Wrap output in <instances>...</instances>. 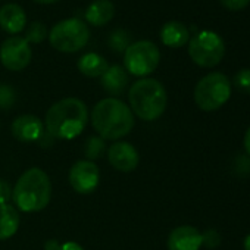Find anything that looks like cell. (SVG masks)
I'll list each match as a JSON object with an SVG mask.
<instances>
[{
  "label": "cell",
  "instance_id": "6da1fadb",
  "mask_svg": "<svg viewBox=\"0 0 250 250\" xmlns=\"http://www.w3.org/2000/svg\"><path fill=\"white\" fill-rule=\"evenodd\" d=\"M88 122L87 104L78 97H65L52 104L46 113V133L58 140L78 137Z\"/></svg>",
  "mask_w": 250,
  "mask_h": 250
},
{
  "label": "cell",
  "instance_id": "7a4b0ae2",
  "mask_svg": "<svg viewBox=\"0 0 250 250\" xmlns=\"http://www.w3.org/2000/svg\"><path fill=\"white\" fill-rule=\"evenodd\" d=\"M90 119L93 128L103 140H119L134 128V113L118 97H106L97 102Z\"/></svg>",
  "mask_w": 250,
  "mask_h": 250
},
{
  "label": "cell",
  "instance_id": "3957f363",
  "mask_svg": "<svg viewBox=\"0 0 250 250\" xmlns=\"http://www.w3.org/2000/svg\"><path fill=\"white\" fill-rule=\"evenodd\" d=\"M52 197V183L49 175L34 167L27 169L17 181L12 193L17 209L33 213L43 210Z\"/></svg>",
  "mask_w": 250,
  "mask_h": 250
},
{
  "label": "cell",
  "instance_id": "277c9868",
  "mask_svg": "<svg viewBox=\"0 0 250 250\" xmlns=\"http://www.w3.org/2000/svg\"><path fill=\"white\" fill-rule=\"evenodd\" d=\"M130 109L143 121L161 118L168 104V94L164 84L155 78L137 80L128 91Z\"/></svg>",
  "mask_w": 250,
  "mask_h": 250
},
{
  "label": "cell",
  "instance_id": "5b68a950",
  "mask_svg": "<svg viewBox=\"0 0 250 250\" xmlns=\"http://www.w3.org/2000/svg\"><path fill=\"white\" fill-rule=\"evenodd\" d=\"M90 30L78 18H68L58 22L49 33V42L53 49L62 53H75L87 46Z\"/></svg>",
  "mask_w": 250,
  "mask_h": 250
},
{
  "label": "cell",
  "instance_id": "8992f818",
  "mask_svg": "<svg viewBox=\"0 0 250 250\" xmlns=\"http://www.w3.org/2000/svg\"><path fill=\"white\" fill-rule=\"evenodd\" d=\"M231 96V83L221 72L205 75L194 88V102L205 112H213L222 107Z\"/></svg>",
  "mask_w": 250,
  "mask_h": 250
},
{
  "label": "cell",
  "instance_id": "52a82bcc",
  "mask_svg": "<svg viewBox=\"0 0 250 250\" xmlns=\"http://www.w3.org/2000/svg\"><path fill=\"white\" fill-rule=\"evenodd\" d=\"M161 62V52L150 40L134 42L124 52V68L134 77H147L156 71Z\"/></svg>",
  "mask_w": 250,
  "mask_h": 250
},
{
  "label": "cell",
  "instance_id": "ba28073f",
  "mask_svg": "<svg viewBox=\"0 0 250 250\" xmlns=\"http://www.w3.org/2000/svg\"><path fill=\"white\" fill-rule=\"evenodd\" d=\"M188 55L191 61L200 68H213L222 61L225 55L224 40L213 31H200L193 39H190Z\"/></svg>",
  "mask_w": 250,
  "mask_h": 250
},
{
  "label": "cell",
  "instance_id": "9c48e42d",
  "mask_svg": "<svg viewBox=\"0 0 250 250\" xmlns=\"http://www.w3.org/2000/svg\"><path fill=\"white\" fill-rule=\"evenodd\" d=\"M33 50L30 43L20 36H12L6 39L0 46V62L14 72L25 69L31 62Z\"/></svg>",
  "mask_w": 250,
  "mask_h": 250
},
{
  "label": "cell",
  "instance_id": "30bf717a",
  "mask_svg": "<svg viewBox=\"0 0 250 250\" xmlns=\"http://www.w3.org/2000/svg\"><path fill=\"white\" fill-rule=\"evenodd\" d=\"M100 181V171L93 161L83 159L69 169V184L78 194L93 193Z\"/></svg>",
  "mask_w": 250,
  "mask_h": 250
},
{
  "label": "cell",
  "instance_id": "8fae6325",
  "mask_svg": "<svg viewBox=\"0 0 250 250\" xmlns=\"http://www.w3.org/2000/svg\"><path fill=\"white\" fill-rule=\"evenodd\" d=\"M109 164L119 172H131L139 167V152L128 142H115L107 149Z\"/></svg>",
  "mask_w": 250,
  "mask_h": 250
},
{
  "label": "cell",
  "instance_id": "7c38bea8",
  "mask_svg": "<svg viewBox=\"0 0 250 250\" xmlns=\"http://www.w3.org/2000/svg\"><path fill=\"white\" fill-rule=\"evenodd\" d=\"M12 136L21 143H36L44 134V124L36 115L27 113L20 115L14 119L12 125Z\"/></svg>",
  "mask_w": 250,
  "mask_h": 250
},
{
  "label": "cell",
  "instance_id": "4fadbf2b",
  "mask_svg": "<svg viewBox=\"0 0 250 250\" xmlns=\"http://www.w3.org/2000/svg\"><path fill=\"white\" fill-rule=\"evenodd\" d=\"M168 250H199L202 247V232L191 225L174 228L167 241Z\"/></svg>",
  "mask_w": 250,
  "mask_h": 250
},
{
  "label": "cell",
  "instance_id": "5bb4252c",
  "mask_svg": "<svg viewBox=\"0 0 250 250\" xmlns=\"http://www.w3.org/2000/svg\"><path fill=\"white\" fill-rule=\"evenodd\" d=\"M27 14L18 3H6L0 8V28L5 33L18 36L25 30Z\"/></svg>",
  "mask_w": 250,
  "mask_h": 250
},
{
  "label": "cell",
  "instance_id": "9a60e30c",
  "mask_svg": "<svg viewBox=\"0 0 250 250\" xmlns=\"http://www.w3.org/2000/svg\"><path fill=\"white\" fill-rule=\"evenodd\" d=\"M100 84L106 93L110 96H121L128 85V72L124 66L112 65L100 77Z\"/></svg>",
  "mask_w": 250,
  "mask_h": 250
},
{
  "label": "cell",
  "instance_id": "2e32d148",
  "mask_svg": "<svg viewBox=\"0 0 250 250\" xmlns=\"http://www.w3.org/2000/svg\"><path fill=\"white\" fill-rule=\"evenodd\" d=\"M115 17V5L110 0H94L85 9L84 18L94 27L107 25Z\"/></svg>",
  "mask_w": 250,
  "mask_h": 250
},
{
  "label": "cell",
  "instance_id": "e0dca14e",
  "mask_svg": "<svg viewBox=\"0 0 250 250\" xmlns=\"http://www.w3.org/2000/svg\"><path fill=\"white\" fill-rule=\"evenodd\" d=\"M161 40L165 46L178 49L190 42V31L184 24L178 21H169L161 30Z\"/></svg>",
  "mask_w": 250,
  "mask_h": 250
},
{
  "label": "cell",
  "instance_id": "ac0fdd59",
  "mask_svg": "<svg viewBox=\"0 0 250 250\" xmlns=\"http://www.w3.org/2000/svg\"><path fill=\"white\" fill-rule=\"evenodd\" d=\"M109 68L107 61L99 53H85L78 59V71L88 78H100Z\"/></svg>",
  "mask_w": 250,
  "mask_h": 250
},
{
  "label": "cell",
  "instance_id": "d6986e66",
  "mask_svg": "<svg viewBox=\"0 0 250 250\" xmlns=\"http://www.w3.org/2000/svg\"><path fill=\"white\" fill-rule=\"evenodd\" d=\"M20 213L12 205H0V240H8L15 235L20 228Z\"/></svg>",
  "mask_w": 250,
  "mask_h": 250
},
{
  "label": "cell",
  "instance_id": "ffe728a7",
  "mask_svg": "<svg viewBox=\"0 0 250 250\" xmlns=\"http://www.w3.org/2000/svg\"><path fill=\"white\" fill-rule=\"evenodd\" d=\"M107 44L109 47L116 52V53H124L128 49V46L131 44V36L127 30H113L112 34L107 39Z\"/></svg>",
  "mask_w": 250,
  "mask_h": 250
},
{
  "label": "cell",
  "instance_id": "44dd1931",
  "mask_svg": "<svg viewBox=\"0 0 250 250\" xmlns=\"http://www.w3.org/2000/svg\"><path fill=\"white\" fill-rule=\"evenodd\" d=\"M84 152L85 156L88 158V161H94L103 156V153L106 152V143L102 137L99 136H93L90 137L85 145H84Z\"/></svg>",
  "mask_w": 250,
  "mask_h": 250
},
{
  "label": "cell",
  "instance_id": "7402d4cb",
  "mask_svg": "<svg viewBox=\"0 0 250 250\" xmlns=\"http://www.w3.org/2000/svg\"><path fill=\"white\" fill-rule=\"evenodd\" d=\"M49 36V31H47V27L42 22H33L30 24V27L27 28L25 31V40L28 43H33V44H40L43 43Z\"/></svg>",
  "mask_w": 250,
  "mask_h": 250
},
{
  "label": "cell",
  "instance_id": "603a6c76",
  "mask_svg": "<svg viewBox=\"0 0 250 250\" xmlns=\"http://www.w3.org/2000/svg\"><path fill=\"white\" fill-rule=\"evenodd\" d=\"M235 88L244 94H250V69H240L232 80Z\"/></svg>",
  "mask_w": 250,
  "mask_h": 250
},
{
  "label": "cell",
  "instance_id": "cb8c5ba5",
  "mask_svg": "<svg viewBox=\"0 0 250 250\" xmlns=\"http://www.w3.org/2000/svg\"><path fill=\"white\" fill-rule=\"evenodd\" d=\"M15 103V90L9 84H0V109L8 110Z\"/></svg>",
  "mask_w": 250,
  "mask_h": 250
},
{
  "label": "cell",
  "instance_id": "d4e9b609",
  "mask_svg": "<svg viewBox=\"0 0 250 250\" xmlns=\"http://www.w3.org/2000/svg\"><path fill=\"white\" fill-rule=\"evenodd\" d=\"M221 244V235L216 229H208L202 234V246L208 249H216Z\"/></svg>",
  "mask_w": 250,
  "mask_h": 250
},
{
  "label": "cell",
  "instance_id": "484cf974",
  "mask_svg": "<svg viewBox=\"0 0 250 250\" xmlns=\"http://www.w3.org/2000/svg\"><path fill=\"white\" fill-rule=\"evenodd\" d=\"M14 188L6 180L0 178V205H8V202L12 199Z\"/></svg>",
  "mask_w": 250,
  "mask_h": 250
},
{
  "label": "cell",
  "instance_id": "4316f807",
  "mask_svg": "<svg viewBox=\"0 0 250 250\" xmlns=\"http://www.w3.org/2000/svg\"><path fill=\"white\" fill-rule=\"evenodd\" d=\"M219 3L228 11H243L249 6L250 0H219Z\"/></svg>",
  "mask_w": 250,
  "mask_h": 250
},
{
  "label": "cell",
  "instance_id": "83f0119b",
  "mask_svg": "<svg viewBox=\"0 0 250 250\" xmlns=\"http://www.w3.org/2000/svg\"><path fill=\"white\" fill-rule=\"evenodd\" d=\"M59 250H84V247L75 241H66V243L61 244Z\"/></svg>",
  "mask_w": 250,
  "mask_h": 250
},
{
  "label": "cell",
  "instance_id": "f1b7e54d",
  "mask_svg": "<svg viewBox=\"0 0 250 250\" xmlns=\"http://www.w3.org/2000/svg\"><path fill=\"white\" fill-rule=\"evenodd\" d=\"M61 244L56 238H50L44 243V250H59Z\"/></svg>",
  "mask_w": 250,
  "mask_h": 250
},
{
  "label": "cell",
  "instance_id": "f546056e",
  "mask_svg": "<svg viewBox=\"0 0 250 250\" xmlns=\"http://www.w3.org/2000/svg\"><path fill=\"white\" fill-rule=\"evenodd\" d=\"M243 145H244V149H246L247 155L250 156V127L247 128V131H246V134H244V142H243Z\"/></svg>",
  "mask_w": 250,
  "mask_h": 250
},
{
  "label": "cell",
  "instance_id": "4dcf8cb0",
  "mask_svg": "<svg viewBox=\"0 0 250 250\" xmlns=\"http://www.w3.org/2000/svg\"><path fill=\"white\" fill-rule=\"evenodd\" d=\"M34 3H39V5H52V3H56L59 0H33Z\"/></svg>",
  "mask_w": 250,
  "mask_h": 250
},
{
  "label": "cell",
  "instance_id": "1f68e13d",
  "mask_svg": "<svg viewBox=\"0 0 250 250\" xmlns=\"http://www.w3.org/2000/svg\"><path fill=\"white\" fill-rule=\"evenodd\" d=\"M243 247H244V250H250V234L246 235L244 243H243Z\"/></svg>",
  "mask_w": 250,
  "mask_h": 250
},
{
  "label": "cell",
  "instance_id": "d6a6232c",
  "mask_svg": "<svg viewBox=\"0 0 250 250\" xmlns=\"http://www.w3.org/2000/svg\"><path fill=\"white\" fill-rule=\"evenodd\" d=\"M0 2H2V0H0Z\"/></svg>",
  "mask_w": 250,
  "mask_h": 250
}]
</instances>
